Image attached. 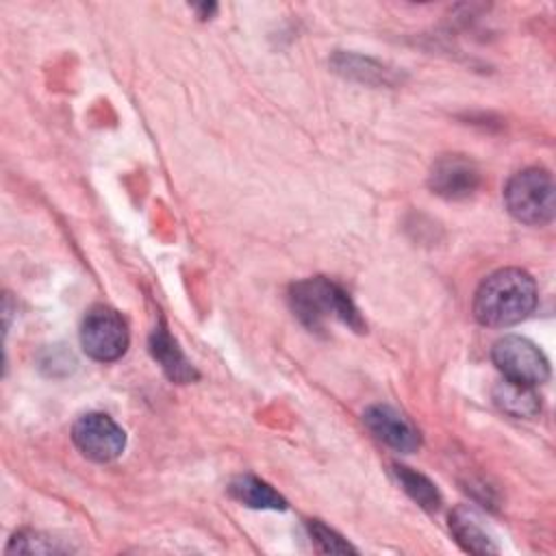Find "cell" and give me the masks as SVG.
<instances>
[{
  "label": "cell",
  "instance_id": "obj_1",
  "mask_svg": "<svg viewBox=\"0 0 556 556\" xmlns=\"http://www.w3.org/2000/svg\"><path fill=\"white\" fill-rule=\"evenodd\" d=\"M534 278L517 267L486 276L473 295V317L489 328H508L523 321L536 306Z\"/></svg>",
  "mask_w": 556,
  "mask_h": 556
},
{
  "label": "cell",
  "instance_id": "obj_2",
  "mask_svg": "<svg viewBox=\"0 0 556 556\" xmlns=\"http://www.w3.org/2000/svg\"><path fill=\"white\" fill-rule=\"evenodd\" d=\"M291 306L295 317L311 330H324L330 319H337L356 332L365 328L358 308L350 295L328 278H308L291 287Z\"/></svg>",
  "mask_w": 556,
  "mask_h": 556
},
{
  "label": "cell",
  "instance_id": "obj_3",
  "mask_svg": "<svg viewBox=\"0 0 556 556\" xmlns=\"http://www.w3.org/2000/svg\"><path fill=\"white\" fill-rule=\"evenodd\" d=\"M554 180L552 174L541 167H528L517 172L504 187V204L508 213L528 226L549 224L554 217Z\"/></svg>",
  "mask_w": 556,
  "mask_h": 556
},
{
  "label": "cell",
  "instance_id": "obj_4",
  "mask_svg": "<svg viewBox=\"0 0 556 556\" xmlns=\"http://www.w3.org/2000/svg\"><path fill=\"white\" fill-rule=\"evenodd\" d=\"M491 358L506 380L539 387L549 378L545 354L526 337L504 334L493 343Z\"/></svg>",
  "mask_w": 556,
  "mask_h": 556
},
{
  "label": "cell",
  "instance_id": "obj_5",
  "mask_svg": "<svg viewBox=\"0 0 556 556\" xmlns=\"http://www.w3.org/2000/svg\"><path fill=\"white\" fill-rule=\"evenodd\" d=\"M80 345L93 361H117L128 348V326L124 317L109 306L89 308L80 326Z\"/></svg>",
  "mask_w": 556,
  "mask_h": 556
},
{
  "label": "cell",
  "instance_id": "obj_6",
  "mask_svg": "<svg viewBox=\"0 0 556 556\" xmlns=\"http://www.w3.org/2000/svg\"><path fill=\"white\" fill-rule=\"evenodd\" d=\"M72 441L89 460L109 463L124 452L126 432L109 415L87 413L74 424Z\"/></svg>",
  "mask_w": 556,
  "mask_h": 556
},
{
  "label": "cell",
  "instance_id": "obj_7",
  "mask_svg": "<svg viewBox=\"0 0 556 556\" xmlns=\"http://www.w3.org/2000/svg\"><path fill=\"white\" fill-rule=\"evenodd\" d=\"M365 426L371 430L376 439H380L384 445L393 447L395 452L410 454L421 445L419 430L413 426V421L387 404H374L363 413Z\"/></svg>",
  "mask_w": 556,
  "mask_h": 556
},
{
  "label": "cell",
  "instance_id": "obj_8",
  "mask_svg": "<svg viewBox=\"0 0 556 556\" xmlns=\"http://www.w3.org/2000/svg\"><path fill=\"white\" fill-rule=\"evenodd\" d=\"M430 189L447 200H463L469 198L480 185V169L473 161L460 154L441 156L428 176Z\"/></svg>",
  "mask_w": 556,
  "mask_h": 556
},
{
  "label": "cell",
  "instance_id": "obj_9",
  "mask_svg": "<svg viewBox=\"0 0 556 556\" xmlns=\"http://www.w3.org/2000/svg\"><path fill=\"white\" fill-rule=\"evenodd\" d=\"M150 354L154 356V361L161 365V369L167 374L169 380L185 384L198 378V371L187 361V356L182 354V350L178 348V343L174 341V337L167 332L163 324L156 326L150 334Z\"/></svg>",
  "mask_w": 556,
  "mask_h": 556
},
{
  "label": "cell",
  "instance_id": "obj_10",
  "mask_svg": "<svg viewBox=\"0 0 556 556\" xmlns=\"http://www.w3.org/2000/svg\"><path fill=\"white\" fill-rule=\"evenodd\" d=\"M450 530L465 552H471V554H495L497 552L495 539L484 528V523L476 515V510H471L467 506L454 508V513L450 515Z\"/></svg>",
  "mask_w": 556,
  "mask_h": 556
},
{
  "label": "cell",
  "instance_id": "obj_11",
  "mask_svg": "<svg viewBox=\"0 0 556 556\" xmlns=\"http://www.w3.org/2000/svg\"><path fill=\"white\" fill-rule=\"evenodd\" d=\"M228 493L248 508H256V510H282V508H287V502L278 491H274L267 482H263L261 478L250 476V473L237 476L228 484Z\"/></svg>",
  "mask_w": 556,
  "mask_h": 556
},
{
  "label": "cell",
  "instance_id": "obj_12",
  "mask_svg": "<svg viewBox=\"0 0 556 556\" xmlns=\"http://www.w3.org/2000/svg\"><path fill=\"white\" fill-rule=\"evenodd\" d=\"M493 400L504 413L513 417H534L541 410V402L534 387L513 382L506 378L493 389Z\"/></svg>",
  "mask_w": 556,
  "mask_h": 556
},
{
  "label": "cell",
  "instance_id": "obj_13",
  "mask_svg": "<svg viewBox=\"0 0 556 556\" xmlns=\"http://www.w3.org/2000/svg\"><path fill=\"white\" fill-rule=\"evenodd\" d=\"M393 473L400 482V486L426 510H437L441 506V493L434 486V482H430L426 476H421L419 471L404 467V465H393Z\"/></svg>",
  "mask_w": 556,
  "mask_h": 556
},
{
  "label": "cell",
  "instance_id": "obj_14",
  "mask_svg": "<svg viewBox=\"0 0 556 556\" xmlns=\"http://www.w3.org/2000/svg\"><path fill=\"white\" fill-rule=\"evenodd\" d=\"M67 547L56 545L52 539L46 534L33 532V530H22L13 534V539L7 545V554H56L65 552Z\"/></svg>",
  "mask_w": 556,
  "mask_h": 556
},
{
  "label": "cell",
  "instance_id": "obj_15",
  "mask_svg": "<svg viewBox=\"0 0 556 556\" xmlns=\"http://www.w3.org/2000/svg\"><path fill=\"white\" fill-rule=\"evenodd\" d=\"M308 532H311V539L315 541L317 549L324 552V554H350V552H356L341 534H337L334 530H330L328 526H324L317 519L308 521Z\"/></svg>",
  "mask_w": 556,
  "mask_h": 556
}]
</instances>
